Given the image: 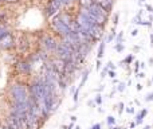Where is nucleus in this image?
Instances as JSON below:
<instances>
[{
    "instance_id": "4468645a",
    "label": "nucleus",
    "mask_w": 153,
    "mask_h": 129,
    "mask_svg": "<svg viewBox=\"0 0 153 129\" xmlns=\"http://www.w3.org/2000/svg\"><path fill=\"white\" fill-rule=\"evenodd\" d=\"M78 1H79V5H81V7L87 8V7H90V5L94 3V0H78Z\"/></svg>"
},
{
    "instance_id": "c9c22d12",
    "label": "nucleus",
    "mask_w": 153,
    "mask_h": 129,
    "mask_svg": "<svg viewBox=\"0 0 153 129\" xmlns=\"http://www.w3.org/2000/svg\"><path fill=\"white\" fill-rule=\"evenodd\" d=\"M134 127H136V122H134V121H133V122H132V124H130V128H134Z\"/></svg>"
},
{
    "instance_id": "7c9ffc66",
    "label": "nucleus",
    "mask_w": 153,
    "mask_h": 129,
    "mask_svg": "<svg viewBox=\"0 0 153 129\" xmlns=\"http://www.w3.org/2000/svg\"><path fill=\"white\" fill-rule=\"evenodd\" d=\"M138 65H140V63H138V62H136V66H134V71H136V73H137L138 69H140V66H138Z\"/></svg>"
},
{
    "instance_id": "423d86ee",
    "label": "nucleus",
    "mask_w": 153,
    "mask_h": 129,
    "mask_svg": "<svg viewBox=\"0 0 153 129\" xmlns=\"http://www.w3.org/2000/svg\"><path fill=\"white\" fill-rule=\"evenodd\" d=\"M15 46V39L10 32H5L1 38H0V48L3 50H10Z\"/></svg>"
},
{
    "instance_id": "ddd939ff",
    "label": "nucleus",
    "mask_w": 153,
    "mask_h": 129,
    "mask_svg": "<svg viewBox=\"0 0 153 129\" xmlns=\"http://www.w3.org/2000/svg\"><path fill=\"white\" fill-rule=\"evenodd\" d=\"M20 50L22 51H26L27 50V47H28V40L26 39V37H23V38H20Z\"/></svg>"
},
{
    "instance_id": "473e14b6",
    "label": "nucleus",
    "mask_w": 153,
    "mask_h": 129,
    "mask_svg": "<svg viewBox=\"0 0 153 129\" xmlns=\"http://www.w3.org/2000/svg\"><path fill=\"white\" fill-rule=\"evenodd\" d=\"M146 8H148L149 12H153V7H152V5H146Z\"/></svg>"
},
{
    "instance_id": "f257e3e1",
    "label": "nucleus",
    "mask_w": 153,
    "mask_h": 129,
    "mask_svg": "<svg viewBox=\"0 0 153 129\" xmlns=\"http://www.w3.org/2000/svg\"><path fill=\"white\" fill-rule=\"evenodd\" d=\"M10 98L12 104H30L31 101L28 87L20 82H16L10 87Z\"/></svg>"
},
{
    "instance_id": "c756f323",
    "label": "nucleus",
    "mask_w": 153,
    "mask_h": 129,
    "mask_svg": "<svg viewBox=\"0 0 153 129\" xmlns=\"http://www.w3.org/2000/svg\"><path fill=\"white\" fill-rule=\"evenodd\" d=\"M117 23H118V13L114 15V24H117Z\"/></svg>"
},
{
    "instance_id": "72a5a7b5",
    "label": "nucleus",
    "mask_w": 153,
    "mask_h": 129,
    "mask_svg": "<svg viewBox=\"0 0 153 129\" xmlns=\"http://www.w3.org/2000/svg\"><path fill=\"white\" fill-rule=\"evenodd\" d=\"M138 34V31H137V30H133V31H132V35H133V37H136V35H137Z\"/></svg>"
},
{
    "instance_id": "aec40b11",
    "label": "nucleus",
    "mask_w": 153,
    "mask_h": 129,
    "mask_svg": "<svg viewBox=\"0 0 153 129\" xmlns=\"http://www.w3.org/2000/svg\"><path fill=\"white\" fill-rule=\"evenodd\" d=\"M56 1H58L59 4L62 5V7H63V5H67V4H70V3H69V0H56Z\"/></svg>"
},
{
    "instance_id": "dca6fc26",
    "label": "nucleus",
    "mask_w": 153,
    "mask_h": 129,
    "mask_svg": "<svg viewBox=\"0 0 153 129\" xmlns=\"http://www.w3.org/2000/svg\"><path fill=\"white\" fill-rule=\"evenodd\" d=\"M87 75H89V70H86L83 74H82V81H81V84H79L78 89H82V87H83L85 82H86V79H87Z\"/></svg>"
},
{
    "instance_id": "f704fd0d",
    "label": "nucleus",
    "mask_w": 153,
    "mask_h": 129,
    "mask_svg": "<svg viewBox=\"0 0 153 129\" xmlns=\"http://www.w3.org/2000/svg\"><path fill=\"white\" fill-rule=\"evenodd\" d=\"M128 112H129V113H133V112H134V109H132V108H129V109H128Z\"/></svg>"
},
{
    "instance_id": "7ed1b4c3",
    "label": "nucleus",
    "mask_w": 153,
    "mask_h": 129,
    "mask_svg": "<svg viewBox=\"0 0 153 129\" xmlns=\"http://www.w3.org/2000/svg\"><path fill=\"white\" fill-rule=\"evenodd\" d=\"M51 26H53L54 31H55L58 35H61L62 38L70 32V27L66 26V24H65L63 22L59 19V16H55V18L53 19V22H51Z\"/></svg>"
},
{
    "instance_id": "58836bf2",
    "label": "nucleus",
    "mask_w": 153,
    "mask_h": 129,
    "mask_svg": "<svg viewBox=\"0 0 153 129\" xmlns=\"http://www.w3.org/2000/svg\"><path fill=\"white\" fill-rule=\"evenodd\" d=\"M63 129H71V128H69V127H63Z\"/></svg>"
},
{
    "instance_id": "9b49d317",
    "label": "nucleus",
    "mask_w": 153,
    "mask_h": 129,
    "mask_svg": "<svg viewBox=\"0 0 153 129\" xmlns=\"http://www.w3.org/2000/svg\"><path fill=\"white\" fill-rule=\"evenodd\" d=\"M5 127H7L8 129H20V127H19V124H18V121H16L15 119H13L12 116H8V119H7V124H5Z\"/></svg>"
},
{
    "instance_id": "393cba45",
    "label": "nucleus",
    "mask_w": 153,
    "mask_h": 129,
    "mask_svg": "<svg viewBox=\"0 0 153 129\" xmlns=\"http://www.w3.org/2000/svg\"><path fill=\"white\" fill-rule=\"evenodd\" d=\"M133 61V55H129V57H128V58L126 59H125V63H130V62H132Z\"/></svg>"
},
{
    "instance_id": "2eb2a0df",
    "label": "nucleus",
    "mask_w": 153,
    "mask_h": 129,
    "mask_svg": "<svg viewBox=\"0 0 153 129\" xmlns=\"http://www.w3.org/2000/svg\"><path fill=\"white\" fill-rule=\"evenodd\" d=\"M105 45H106L105 42H102V43L100 45V48H98V55H97L98 59H101V58L103 57V53H105Z\"/></svg>"
},
{
    "instance_id": "5701e85b",
    "label": "nucleus",
    "mask_w": 153,
    "mask_h": 129,
    "mask_svg": "<svg viewBox=\"0 0 153 129\" xmlns=\"http://www.w3.org/2000/svg\"><path fill=\"white\" fill-rule=\"evenodd\" d=\"M5 32H8V31H7V30H5V28H4V27H3V26H0V38H1L3 35L5 34Z\"/></svg>"
},
{
    "instance_id": "c85d7f7f",
    "label": "nucleus",
    "mask_w": 153,
    "mask_h": 129,
    "mask_svg": "<svg viewBox=\"0 0 153 129\" xmlns=\"http://www.w3.org/2000/svg\"><path fill=\"white\" fill-rule=\"evenodd\" d=\"M0 1H4V3H16L19 0H0Z\"/></svg>"
},
{
    "instance_id": "bb28decb",
    "label": "nucleus",
    "mask_w": 153,
    "mask_h": 129,
    "mask_svg": "<svg viewBox=\"0 0 153 129\" xmlns=\"http://www.w3.org/2000/svg\"><path fill=\"white\" fill-rule=\"evenodd\" d=\"M122 42V34H118V37H117V43H121Z\"/></svg>"
},
{
    "instance_id": "f3484780",
    "label": "nucleus",
    "mask_w": 153,
    "mask_h": 129,
    "mask_svg": "<svg viewBox=\"0 0 153 129\" xmlns=\"http://www.w3.org/2000/svg\"><path fill=\"white\" fill-rule=\"evenodd\" d=\"M106 124H108L109 127H113V125L116 124V119H114L113 116H109L108 119H106Z\"/></svg>"
},
{
    "instance_id": "f03ea898",
    "label": "nucleus",
    "mask_w": 153,
    "mask_h": 129,
    "mask_svg": "<svg viewBox=\"0 0 153 129\" xmlns=\"http://www.w3.org/2000/svg\"><path fill=\"white\" fill-rule=\"evenodd\" d=\"M55 54H56V58L62 59V61H65V62L74 59V50L71 48V46H69L66 42H63V40H62L61 43H56Z\"/></svg>"
},
{
    "instance_id": "6ab92c4d",
    "label": "nucleus",
    "mask_w": 153,
    "mask_h": 129,
    "mask_svg": "<svg viewBox=\"0 0 153 129\" xmlns=\"http://www.w3.org/2000/svg\"><path fill=\"white\" fill-rule=\"evenodd\" d=\"M145 101H146V102H151V101H153V92L149 93V94L146 95V97H145Z\"/></svg>"
},
{
    "instance_id": "1a4fd4ad",
    "label": "nucleus",
    "mask_w": 153,
    "mask_h": 129,
    "mask_svg": "<svg viewBox=\"0 0 153 129\" xmlns=\"http://www.w3.org/2000/svg\"><path fill=\"white\" fill-rule=\"evenodd\" d=\"M91 12H94V13H97V15H100V16H102V18H105V19H109V13L110 12H108V11L105 10L103 7H101L100 4H97V3H93L90 7H87Z\"/></svg>"
},
{
    "instance_id": "e433bc0d",
    "label": "nucleus",
    "mask_w": 153,
    "mask_h": 129,
    "mask_svg": "<svg viewBox=\"0 0 153 129\" xmlns=\"http://www.w3.org/2000/svg\"><path fill=\"white\" fill-rule=\"evenodd\" d=\"M110 129H121V128H118V127H114V125H113V127H110Z\"/></svg>"
},
{
    "instance_id": "20e7f679",
    "label": "nucleus",
    "mask_w": 153,
    "mask_h": 129,
    "mask_svg": "<svg viewBox=\"0 0 153 129\" xmlns=\"http://www.w3.org/2000/svg\"><path fill=\"white\" fill-rule=\"evenodd\" d=\"M42 47L45 53H55V48H56V42L53 37L50 35H46L43 37L42 39Z\"/></svg>"
},
{
    "instance_id": "ea45409f",
    "label": "nucleus",
    "mask_w": 153,
    "mask_h": 129,
    "mask_svg": "<svg viewBox=\"0 0 153 129\" xmlns=\"http://www.w3.org/2000/svg\"><path fill=\"white\" fill-rule=\"evenodd\" d=\"M75 129H81V127H75Z\"/></svg>"
},
{
    "instance_id": "0eeeda50",
    "label": "nucleus",
    "mask_w": 153,
    "mask_h": 129,
    "mask_svg": "<svg viewBox=\"0 0 153 129\" xmlns=\"http://www.w3.org/2000/svg\"><path fill=\"white\" fill-rule=\"evenodd\" d=\"M61 8H62V5L59 4L56 0H48L47 7H46V15H47L48 18H53L54 15H56V13L59 12Z\"/></svg>"
},
{
    "instance_id": "4be33fe9",
    "label": "nucleus",
    "mask_w": 153,
    "mask_h": 129,
    "mask_svg": "<svg viewBox=\"0 0 153 129\" xmlns=\"http://www.w3.org/2000/svg\"><path fill=\"white\" fill-rule=\"evenodd\" d=\"M116 50L117 51H122V50H124V45H122V43H117Z\"/></svg>"
},
{
    "instance_id": "6e6552de",
    "label": "nucleus",
    "mask_w": 153,
    "mask_h": 129,
    "mask_svg": "<svg viewBox=\"0 0 153 129\" xmlns=\"http://www.w3.org/2000/svg\"><path fill=\"white\" fill-rule=\"evenodd\" d=\"M16 70H18V73L20 74H30L32 71V66H31V62L30 61H19L18 63H16Z\"/></svg>"
},
{
    "instance_id": "4c0bfd02",
    "label": "nucleus",
    "mask_w": 153,
    "mask_h": 129,
    "mask_svg": "<svg viewBox=\"0 0 153 129\" xmlns=\"http://www.w3.org/2000/svg\"><path fill=\"white\" fill-rule=\"evenodd\" d=\"M144 129H151V125H146V127L144 128Z\"/></svg>"
},
{
    "instance_id": "a878e982",
    "label": "nucleus",
    "mask_w": 153,
    "mask_h": 129,
    "mask_svg": "<svg viewBox=\"0 0 153 129\" xmlns=\"http://www.w3.org/2000/svg\"><path fill=\"white\" fill-rule=\"evenodd\" d=\"M108 73H109V75H110L111 78H114V77H116V71H114V70H108Z\"/></svg>"
},
{
    "instance_id": "f8f14e48",
    "label": "nucleus",
    "mask_w": 153,
    "mask_h": 129,
    "mask_svg": "<svg viewBox=\"0 0 153 129\" xmlns=\"http://www.w3.org/2000/svg\"><path fill=\"white\" fill-rule=\"evenodd\" d=\"M146 114H148V110H146V109H143V110L140 112V113L137 114V116H136V125H138V124H141V122H143V120H144V117L146 116Z\"/></svg>"
},
{
    "instance_id": "412c9836",
    "label": "nucleus",
    "mask_w": 153,
    "mask_h": 129,
    "mask_svg": "<svg viewBox=\"0 0 153 129\" xmlns=\"http://www.w3.org/2000/svg\"><path fill=\"white\" fill-rule=\"evenodd\" d=\"M95 104H97V105H101V104H102V97H101V95H97V97H95Z\"/></svg>"
},
{
    "instance_id": "a19ab883",
    "label": "nucleus",
    "mask_w": 153,
    "mask_h": 129,
    "mask_svg": "<svg viewBox=\"0 0 153 129\" xmlns=\"http://www.w3.org/2000/svg\"><path fill=\"white\" fill-rule=\"evenodd\" d=\"M152 81H153V79H152Z\"/></svg>"
},
{
    "instance_id": "2f4dec72",
    "label": "nucleus",
    "mask_w": 153,
    "mask_h": 129,
    "mask_svg": "<svg viewBox=\"0 0 153 129\" xmlns=\"http://www.w3.org/2000/svg\"><path fill=\"white\" fill-rule=\"evenodd\" d=\"M120 113H122V110H124V108H125V106H124V104H120Z\"/></svg>"
},
{
    "instance_id": "b1692460",
    "label": "nucleus",
    "mask_w": 153,
    "mask_h": 129,
    "mask_svg": "<svg viewBox=\"0 0 153 129\" xmlns=\"http://www.w3.org/2000/svg\"><path fill=\"white\" fill-rule=\"evenodd\" d=\"M125 86H126V85L122 82V84H120V86H118V89L117 90H118V92H122V90H125Z\"/></svg>"
},
{
    "instance_id": "a211bd4d",
    "label": "nucleus",
    "mask_w": 153,
    "mask_h": 129,
    "mask_svg": "<svg viewBox=\"0 0 153 129\" xmlns=\"http://www.w3.org/2000/svg\"><path fill=\"white\" fill-rule=\"evenodd\" d=\"M116 38V30H111V32H110V35H109V38H108V42H111V40Z\"/></svg>"
},
{
    "instance_id": "cd10ccee",
    "label": "nucleus",
    "mask_w": 153,
    "mask_h": 129,
    "mask_svg": "<svg viewBox=\"0 0 153 129\" xmlns=\"http://www.w3.org/2000/svg\"><path fill=\"white\" fill-rule=\"evenodd\" d=\"M90 129H101V124H94Z\"/></svg>"
},
{
    "instance_id": "9d476101",
    "label": "nucleus",
    "mask_w": 153,
    "mask_h": 129,
    "mask_svg": "<svg viewBox=\"0 0 153 129\" xmlns=\"http://www.w3.org/2000/svg\"><path fill=\"white\" fill-rule=\"evenodd\" d=\"M94 3H97L101 7H103L108 12H110L111 8H113V0H94Z\"/></svg>"
},
{
    "instance_id": "39448f33",
    "label": "nucleus",
    "mask_w": 153,
    "mask_h": 129,
    "mask_svg": "<svg viewBox=\"0 0 153 129\" xmlns=\"http://www.w3.org/2000/svg\"><path fill=\"white\" fill-rule=\"evenodd\" d=\"M50 63H51V66H53L54 71L59 75V78H66V77H65V67H66V62L62 61V59H59V58H55V59H53Z\"/></svg>"
}]
</instances>
